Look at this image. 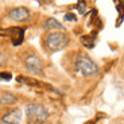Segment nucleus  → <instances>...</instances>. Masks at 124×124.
I'll use <instances>...</instances> for the list:
<instances>
[{
    "instance_id": "9b49d317",
    "label": "nucleus",
    "mask_w": 124,
    "mask_h": 124,
    "mask_svg": "<svg viewBox=\"0 0 124 124\" xmlns=\"http://www.w3.org/2000/svg\"><path fill=\"white\" fill-rule=\"evenodd\" d=\"M65 19L66 20H70V22H76V20H77V16H76L74 14H66Z\"/></svg>"
},
{
    "instance_id": "39448f33",
    "label": "nucleus",
    "mask_w": 124,
    "mask_h": 124,
    "mask_svg": "<svg viewBox=\"0 0 124 124\" xmlns=\"http://www.w3.org/2000/svg\"><path fill=\"white\" fill-rule=\"evenodd\" d=\"M8 16L15 22H26V20L30 19L31 14L28 11V8H26V7H16V8L9 11Z\"/></svg>"
},
{
    "instance_id": "423d86ee",
    "label": "nucleus",
    "mask_w": 124,
    "mask_h": 124,
    "mask_svg": "<svg viewBox=\"0 0 124 124\" xmlns=\"http://www.w3.org/2000/svg\"><path fill=\"white\" fill-rule=\"evenodd\" d=\"M20 120H22V111L19 109H14L8 112L6 116H3V121L7 124H19Z\"/></svg>"
},
{
    "instance_id": "0eeeda50",
    "label": "nucleus",
    "mask_w": 124,
    "mask_h": 124,
    "mask_svg": "<svg viewBox=\"0 0 124 124\" xmlns=\"http://www.w3.org/2000/svg\"><path fill=\"white\" fill-rule=\"evenodd\" d=\"M11 32H12V35H11V38H12V42L15 46H18V45H20L23 42V35H24V30L23 28H12L11 30Z\"/></svg>"
},
{
    "instance_id": "7ed1b4c3",
    "label": "nucleus",
    "mask_w": 124,
    "mask_h": 124,
    "mask_svg": "<svg viewBox=\"0 0 124 124\" xmlns=\"http://www.w3.org/2000/svg\"><path fill=\"white\" fill-rule=\"evenodd\" d=\"M68 42H69V38L63 32H51L46 37V46L51 51L62 50L68 45Z\"/></svg>"
},
{
    "instance_id": "9d476101",
    "label": "nucleus",
    "mask_w": 124,
    "mask_h": 124,
    "mask_svg": "<svg viewBox=\"0 0 124 124\" xmlns=\"http://www.w3.org/2000/svg\"><path fill=\"white\" fill-rule=\"evenodd\" d=\"M77 8H78V11H80V14H85L86 3H85V1H80V3H77Z\"/></svg>"
},
{
    "instance_id": "1a4fd4ad",
    "label": "nucleus",
    "mask_w": 124,
    "mask_h": 124,
    "mask_svg": "<svg viewBox=\"0 0 124 124\" xmlns=\"http://www.w3.org/2000/svg\"><path fill=\"white\" fill-rule=\"evenodd\" d=\"M16 101H18V99L11 93H4L3 96L0 97V104H3V105H12Z\"/></svg>"
},
{
    "instance_id": "20e7f679",
    "label": "nucleus",
    "mask_w": 124,
    "mask_h": 124,
    "mask_svg": "<svg viewBox=\"0 0 124 124\" xmlns=\"http://www.w3.org/2000/svg\"><path fill=\"white\" fill-rule=\"evenodd\" d=\"M24 65L27 68V70L32 74H42L43 73V66H42V62L38 58L37 55H28L24 59Z\"/></svg>"
},
{
    "instance_id": "f03ea898",
    "label": "nucleus",
    "mask_w": 124,
    "mask_h": 124,
    "mask_svg": "<svg viewBox=\"0 0 124 124\" xmlns=\"http://www.w3.org/2000/svg\"><path fill=\"white\" fill-rule=\"evenodd\" d=\"M26 115L30 123L34 124H42L47 120L49 117V112L40 104H28L26 107Z\"/></svg>"
},
{
    "instance_id": "f257e3e1",
    "label": "nucleus",
    "mask_w": 124,
    "mask_h": 124,
    "mask_svg": "<svg viewBox=\"0 0 124 124\" xmlns=\"http://www.w3.org/2000/svg\"><path fill=\"white\" fill-rule=\"evenodd\" d=\"M74 69L78 74L84 76V77H93V76H96L100 71L97 63L94 61H92V59L86 55L78 57L77 61H76Z\"/></svg>"
},
{
    "instance_id": "f8f14e48",
    "label": "nucleus",
    "mask_w": 124,
    "mask_h": 124,
    "mask_svg": "<svg viewBox=\"0 0 124 124\" xmlns=\"http://www.w3.org/2000/svg\"><path fill=\"white\" fill-rule=\"evenodd\" d=\"M0 80H4V81L11 80V74L9 73H0Z\"/></svg>"
},
{
    "instance_id": "6e6552de",
    "label": "nucleus",
    "mask_w": 124,
    "mask_h": 124,
    "mask_svg": "<svg viewBox=\"0 0 124 124\" xmlns=\"http://www.w3.org/2000/svg\"><path fill=\"white\" fill-rule=\"evenodd\" d=\"M45 28L46 30H63V26L54 18H49L45 22Z\"/></svg>"
}]
</instances>
